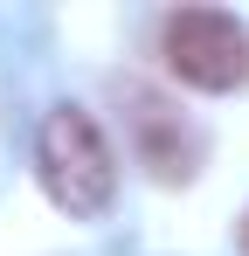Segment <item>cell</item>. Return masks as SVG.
I'll return each mask as SVG.
<instances>
[{
  "instance_id": "6da1fadb",
  "label": "cell",
  "mask_w": 249,
  "mask_h": 256,
  "mask_svg": "<svg viewBox=\"0 0 249 256\" xmlns=\"http://www.w3.org/2000/svg\"><path fill=\"white\" fill-rule=\"evenodd\" d=\"M35 173L48 187V201L62 214H104L118 194V160H111V138L97 132L90 111L76 104H56L35 132Z\"/></svg>"
},
{
  "instance_id": "3957f363",
  "label": "cell",
  "mask_w": 249,
  "mask_h": 256,
  "mask_svg": "<svg viewBox=\"0 0 249 256\" xmlns=\"http://www.w3.org/2000/svg\"><path fill=\"white\" fill-rule=\"evenodd\" d=\"M132 97V132H138V152H146V166L160 173V180H187L194 173V132L180 125V111H166L152 90H124Z\"/></svg>"
},
{
  "instance_id": "7a4b0ae2",
  "label": "cell",
  "mask_w": 249,
  "mask_h": 256,
  "mask_svg": "<svg viewBox=\"0 0 249 256\" xmlns=\"http://www.w3.org/2000/svg\"><path fill=\"white\" fill-rule=\"evenodd\" d=\"M160 56L187 90H236L249 84V28L222 7H180L160 21Z\"/></svg>"
},
{
  "instance_id": "277c9868",
  "label": "cell",
  "mask_w": 249,
  "mask_h": 256,
  "mask_svg": "<svg viewBox=\"0 0 249 256\" xmlns=\"http://www.w3.org/2000/svg\"><path fill=\"white\" fill-rule=\"evenodd\" d=\"M242 256H249V214H242Z\"/></svg>"
}]
</instances>
